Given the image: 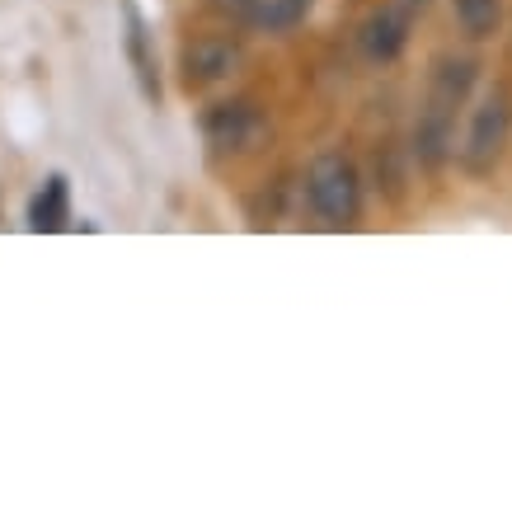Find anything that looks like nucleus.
I'll use <instances>...</instances> for the list:
<instances>
[{
    "label": "nucleus",
    "instance_id": "9d476101",
    "mask_svg": "<svg viewBox=\"0 0 512 512\" xmlns=\"http://www.w3.org/2000/svg\"><path fill=\"white\" fill-rule=\"evenodd\" d=\"M306 10H311V0H249V10L240 19H249L264 33H287L306 19Z\"/></svg>",
    "mask_w": 512,
    "mask_h": 512
},
{
    "label": "nucleus",
    "instance_id": "1a4fd4ad",
    "mask_svg": "<svg viewBox=\"0 0 512 512\" xmlns=\"http://www.w3.org/2000/svg\"><path fill=\"white\" fill-rule=\"evenodd\" d=\"M66 221H71V184H66V174H52L29 202V231L57 235L66 231Z\"/></svg>",
    "mask_w": 512,
    "mask_h": 512
},
{
    "label": "nucleus",
    "instance_id": "f257e3e1",
    "mask_svg": "<svg viewBox=\"0 0 512 512\" xmlns=\"http://www.w3.org/2000/svg\"><path fill=\"white\" fill-rule=\"evenodd\" d=\"M306 198H311L315 217L325 226H357L362 217V179L357 165L343 151H325L311 160L306 170Z\"/></svg>",
    "mask_w": 512,
    "mask_h": 512
},
{
    "label": "nucleus",
    "instance_id": "f03ea898",
    "mask_svg": "<svg viewBox=\"0 0 512 512\" xmlns=\"http://www.w3.org/2000/svg\"><path fill=\"white\" fill-rule=\"evenodd\" d=\"M512 137V99L503 90H494L484 99L475 118H470V132H466V146H461V165L470 174H489L503 160V146Z\"/></svg>",
    "mask_w": 512,
    "mask_h": 512
},
{
    "label": "nucleus",
    "instance_id": "6e6552de",
    "mask_svg": "<svg viewBox=\"0 0 512 512\" xmlns=\"http://www.w3.org/2000/svg\"><path fill=\"white\" fill-rule=\"evenodd\" d=\"M127 62H132V76H137L141 94L151 99V104H160V71H156V57H151V33H146V19L137 15V5L127 0Z\"/></svg>",
    "mask_w": 512,
    "mask_h": 512
},
{
    "label": "nucleus",
    "instance_id": "7ed1b4c3",
    "mask_svg": "<svg viewBox=\"0 0 512 512\" xmlns=\"http://www.w3.org/2000/svg\"><path fill=\"white\" fill-rule=\"evenodd\" d=\"M268 123L264 113L254 109L249 99H226V104H212V109L202 113V137H207V146L212 151H231V156H240V151H254L259 141H264Z\"/></svg>",
    "mask_w": 512,
    "mask_h": 512
},
{
    "label": "nucleus",
    "instance_id": "9b49d317",
    "mask_svg": "<svg viewBox=\"0 0 512 512\" xmlns=\"http://www.w3.org/2000/svg\"><path fill=\"white\" fill-rule=\"evenodd\" d=\"M451 10H456V24L466 38H494L498 24H503V0H451Z\"/></svg>",
    "mask_w": 512,
    "mask_h": 512
},
{
    "label": "nucleus",
    "instance_id": "f8f14e48",
    "mask_svg": "<svg viewBox=\"0 0 512 512\" xmlns=\"http://www.w3.org/2000/svg\"><path fill=\"white\" fill-rule=\"evenodd\" d=\"M212 10H226V15H245L249 10V0H207Z\"/></svg>",
    "mask_w": 512,
    "mask_h": 512
},
{
    "label": "nucleus",
    "instance_id": "423d86ee",
    "mask_svg": "<svg viewBox=\"0 0 512 512\" xmlns=\"http://www.w3.org/2000/svg\"><path fill=\"white\" fill-rule=\"evenodd\" d=\"M409 24H414V19L404 15L400 5H381V10L367 15L357 43H362V52H367L372 62H395L404 52V43H409Z\"/></svg>",
    "mask_w": 512,
    "mask_h": 512
},
{
    "label": "nucleus",
    "instance_id": "ddd939ff",
    "mask_svg": "<svg viewBox=\"0 0 512 512\" xmlns=\"http://www.w3.org/2000/svg\"><path fill=\"white\" fill-rule=\"evenodd\" d=\"M395 5H400V10H404V15H409V19H419L423 10L433 5V0H395Z\"/></svg>",
    "mask_w": 512,
    "mask_h": 512
},
{
    "label": "nucleus",
    "instance_id": "39448f33",
    "mask_svg": "<svg viewBox=\"0 0 512 512\" xmlns=\"http://www.w3.org/2000/svg\"><path fill=\"white\" fill-rule=\"evenodd\" d=\"M235 66H240V43H235V38L212 33V38H193V43L184 47L188 85H212V80H226Z\"/></svg>",
    "mask_w": 512,
    "mask_h": 512
},
{
    "label": "nucleus",
    "instance_id": "0eeeda50",
    "mask_svg": "<svg viewBox=\"0 0 512 512\" xmlns=\"http://www.w3.org/2000/svg\"><path fill=\"white\" fill-rule=\"evenodd\" d=\"M475 76H480V62H470V57H437L433 62V80H428V99L437 104H447V109H461L475 90Z\"/></svg>",
    "mask_w": 512,
    "mask_h": 512
},
{
    "label": "nucleus",
    "instance_id": "20e7f679",
    "mask_svg": "<svg viewBox=\"0 0 512 512\" xmlns=\"http://www.w3.org/2000/svg\"><path fill=\"white\" fill-rule=\"evenodd\" d=\"M451 141H456V109L428 99L419 113V127H414V156H419L423 170H442L447 165Z\"/></svg>",
    "mask_w": 512,
    "mask_h": 512
}]
</instances>
